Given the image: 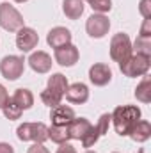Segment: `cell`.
Wrapping results in <instances>:
<instances>
[{
    "mask_svg": "<svg viewBox=\"0 0 151 153\" xmlns=\"http://www.w3.org/2000/svg\"><path fill=\"white\" fill-rule=\"evenodd\" d=\"M27 153H50V152H48V148H44V144H41V143H34V144L27 150Z\"/></svg>",
    "mask_w": 151,
    "mask_h": 153,
    "instance_id": "obj_30",
    "label": "cell"
},
{
    "mask_svg": "<svg viewBox=\"0 0 151 153\" xmlns=\"http://www.w3.org/2000/svg\"><path fill=\"white\" fill-rule=\"evenodd\" d=\"M151 0H141L139 4V11L142 14V18H151Z\"/></svg>",
    "mask_w": 151,
    "mask_h": 153,
    "instance_id": "obj_28",
    "label": "cell"
},
{
    "mask_svg": "<svg viewBox=\"0 0 151 153\" xmlns=\"http://www.w3.org/2000/svg\"><path fill=\"white\" fill-rule=\"evenodd\" d=\"M25 71V61L20 55H5L0 61V73L7 80H18Z\"/></svg>",
    "mask_w": 151,
    "mask_h": 153,
    "instance_id": "obj_6",
    "label": "cell"
},
{
    "mask_svg": "<svg viewBox=\"0 0 151 153\" xmlns=\"http://www.w3.org/2000/svg\"><path fill=\"white\" fill-rule=\"evenodd\" d=\"M135 98L142 103H150L151 102V78L144 75V78L139 82V85L135 87Z\"/></svg>",
    "mask_w": 151,
    "mask_h": 153,
    "instance_id": "obj_21",
    "label": "cell"
},
{
    "mask_svg": "<svg viewBox=\"0 0 151 153\" xmlns=\"http://www.w3.org/2000/svg\"><path fill=\"white\" fill-rule=\"evenodd\" d=\"M11 100H13V103L18 105L21 111H29V109H32V105H34V94H32V91H30V89H23V87L16 89L14 94L11 96Z\"/></svg>",
    "mask_w": 151,
    "mask_h": 153,
    "instance_id": "obj_16",
    "label": "cell"
},
{
    "mask_svg": "<svg viewBox=\"0 0 151 153\" xmlns=\"http://www.w3.org/2000/svg\"><path fill=\"white\" fill-rule=\"evenodd\" d=\"M139 36H142V38H151V18H144V23H142V27H141Z\"/></svg>",
    "mask_w": 151,
    "mask_h": 153,
    "instance_id": "obj_29",
    "label": "cell"
},
{
    "mask_svg": "<svg viewBox=\"0 0 151 153\" xmlns=\"http://www.w3.org/2000/svg\"><path fill=\"white\" fill-rule=\"evenodd\" d=\"M0 27L7 32H18L21 27H25L21 13L9 2L0 4Z\"/></svg>",
    "mask_w": 151,
    "mask_h": 153,
    "instance_id": "obj_3",
    "label": "cell"
},
{
    "mask_svg": "<svg viewBox=\"0 0 151 153\" xmlns=\"http://www.w3.org/2000/svg\"><path fill=\"white\" fill-rule=\"evenodd\" d=\"M85 153H96V152H93V150H87V152H85Z\"/></svg>",
    "mask_w": 151,
    "mask_h": 153,
    "instance_id": "obj_35",
    "label": "cell"
},
{
    "mask_svg": "<svg viewBox=\"0 0 151 153\" xmlns=\"http://www.w3.org/2000/svg\"><path fill=\"white\" fill-rule=\"evenodd\" d=\"M39 43V36L38 32L32 27H21L16 34V48L23 53L32 52Z\"/></svg>",
    "mask_w": 151,
    "mask_h": 153,
    "instance_id": "obj_8",
    "label": "cell"
},
{
    "mask_svg": "<svg viewBox=\"0 0 151 153\" xmlns=\"http://www.w3.org/2000/svg\"><path fill=\"white\" fill-rule=\"evenodd\" d=\"M53 57H55V62L61 64L62 68H71V66H75L76 62H78L80 52H78V48H76L73 43H70V45H66V46L57 48Z\"/></svg>",
    "mask_w": 151,
    "mask_h": 153,
    "instance_id": "obj_9",
    "label": "cell"
},
{
    "mask_svg": "<svg viewBox=\"0 0 151 153\" xmlns=\"http://www.w3.org/2000/svg\"><path fill=\"white\" fill-rule=\"evenodd\" d=\"M2 112H4V116L9 119V121H14V119H20L21 117V114H23V111L18 107V105H14L13 103V100H11V96H9V102L2 107Z\"/></svg>",
    "mask_w": 151,
    "mask_h": 153,
    "instance_id": "obj_24",
    "label": "cell"
},
{
    "mask_svg": "<svg viewBox=\"0 0 151 153\" xmlns=\"http://www.w3.org/2000/svg\"><path fill=\"white\" fill-rule=\"evenodd\" d=\"M55 153H76L75 146L73 144H70V143H64V144H59V148H57V152Z\"/></svg>",
    "mask_w": 151,
    "mask_h": 153,
    "instance_id": "obj_31",
    "label": "cell"
},
{
    "mask_svg": "<svg viewBox=\"0 0 151 153\" xmlns=\"http://www.w3.org/2000/svg\"><path fill=\"white\" fill-rule=\"evenodd\" d=\"M66 100L70 103H75V105H82L89 100V87L87 84L84 82H75L71 85H68V91H66Z\"/></svg>",
    "mask_w": 151,
    "mask_h": 153,
    "instance_id": "obj_13",
    "label": "cell"
},
{
    "mask_svg": "<svg viewBox=\"0 0 151 153\" xmlns=\"http://www.w3.org/2000/svg\"><path fill=\"white\" fill-rule=\"evenodd\" d=\"M68 78L62 75V73H52V76L48 78V89H52L53 93H57V94H61V96H64L66 94V91H68Z\"/></svg>",
    "mask_w": 151,
    "mask_h": 153,
    "instance_id": "obj_19",
    "label": "cell"
},
{
    "mask_svg": "<svg viewBox=\"0 0 151 153\" xmlns=\"http://www.w3.org/2000/svg\"><path fill=\"white\" fill-rule=\"evenodd\" d=\"M7 102H9V93H7V89L0 84V111H2V107H4Z\"/></svg>",
    "mask_w": 151,
    "mask_h": 153,
    "instance_id": "obj_32",
    "label": "cell"
},
{
    "mask_svg": "<svg viewBox=\"0 0 151 153\" xmlns=\"http://www.w3.org/2000/svg\"><path fill=\"white\" fill-rule=\"evenodd\" d=\"M75 111L68 105H57L52 109L50 112V119H52V125H61V126H68L73 119H75Z\"/></svg>",
    "mask_w": 151,
    "mask_h": 153,
    "instance_id": "obj_14",
    "label": "cell"
},
{
    "mask_svg": "<svg viewBox=\"0 0 151 153\" xmlns=\"http://www.w3.org/2000/svg\"><path fill=\"white\" fill-rule=\"evenodd\" d=\"M71 32H70V29H66V27H53V29H50V32L46 34V43L52 46V48H61V46H66V45H70L71 43Z\"/></svg>",
    "mask_w": 151,
    "mask_h": 153,
    "instance_id": "obj_11",
    "label": "cell"
},
{
    "mask_svg": "<svg viewBox=\"0 0 151 153\" xmlns=\"http://www.w3.org/2000/svg\"><path fill=\"white\" fill-rule=\"evenodd\" d=\"M0 153H14V148L9 143H0Z\"/></svg>",
    "mask_w": 151,
    "mask_h": 153,
    "instance_id": "obj_33",
    "label": "cell"
},
{
    "mask_svg": "<svg viewBox=\"0 0 151 153\" xmlns=\"http://www.w3.org/2000/svg\"><path fill=\"white\" fill-rule=\"evenodd\" d=\"M151 66V57L146 55H139V53H132L126 61L119 62V70L121 73L128 78H135V76H144L148 75Z\"/></svg>",
    "mask_w": 151,
    "mask_h": 153,
    "instance_id": "obj_2",
    "label": "cell"
},
{
    "mask_svg": "<svg viewBox=\"0 0 151 153\" xmlns=\"http://www.w3.org/2000/svg\"><path fill=\"white\" fill-rule=\"evenodd\" d=\"M101 135H100V132H98V128H96V125H93L91 128H89V132L85 134V137L82 139V146L84 148H93L96 143H98V139H100Z\"/></svg>",
    "mask_w": 151,
    "mask_h": 153,
    "instance_id": "obj_26",
    "label": "cell"
},
{
    "mask_svg": "<svg viewBox=\"0 0 151 153\" xmlns=\"http://www.w3.org/2000/svg\"><path fill=\"white\" fill-rule=\"evenodd\" d=\"M48 139L55 144H64L68 143L71 137L68 134V126H61V125H52L48 126Z\"/></svg>",
    "mask_w": 151,
    "mask_h": 153,
    "instance_id": "obj_20",
    "label": "cell"
},
{
    "mask_svg": "<svg viewBox=\"0 0 151 153\" xmlns=\"http://www.w3.org/2000/svg\"><path fill=\"white\" fill-rule=\"evenodd\" d=\"M16 135L20 141H34L44 144V141L48 139V126L44 123H21L16 128Z\"/></svg>",
    "mask_w": 151,
    "mask_h": 153,
    "instance_id": "obj_4",
    "label": "cell"
},
{
    "mask_svg": "<svg viewBox=\"0 0 151 153\" xmlns=\"http://www.w3.org/2000/svg\"><path fill=\"white\" fill-rule=\"evenodd\" d=\"M109 126H110V114H101L98 123H96V128H98L100 135H105L109 132Z\"/></svg>",
    "mask_w": 151,
    "mask_h": 153,
    "instance_id": "obj_27",
    "label": "cell"
},
{
    "mask_svg": "<svg viewBox=\"0 0 151 153\" xmlns=\"http://www.w3.org/2000/svg\"><path fill=\"white\" fill-rule=\"evenodd\" d=\"M91 121L87 117H75L70 125H68V134L71 139H76V141H82L85 137V134L89 132L91 128Z\"/></svg>",
    "mask_w": 151,
    "mask_h": 153,
    "instance_id": "obj_15",
    "label": "cell"
},
{
    "mask_svg": "<svg viewBox=\"0 0 151 153\" xmlns=\"http://www.w3.org/2000/svg\"><path fill=\"white\" fill-rule=\"evenodd\" d=\"M29 66L36 71V73H48L50 70H52V57L46 53V52H43V50H38V52H32L30 53V57H29Z\"/></svg>",
    "mask_w": 151,
    "mask_h": 153,
    "instance_id": "obj_12",
    "label": "cell"
},
{
    "mask_svg": "<svg viewBox=\"0 0 151 153\" xmlns=\"http://www.w3.org/2000/svg\"><path fill=\"white\" fill-rule=\"evenodd\" d=\"M85 30H87V34L93 39L105 38L109 34V30H110V20H109V16L100 14V13L91 14L87 18V22H85Z\"/></svg>",
    "mask_w": 151,
    "mask_h": 153,
    "instance_id": "obj_7",
    "label": "cell"
},
{
    "mask_svg": "<svg viewBox=\"0 0 151 153\" xmlns=\"http://www.w3.org/2000/svg\"><path fill=\"white\" fill-rule=\"evenodd\" d=\"M114 153H117V152H114Z\"/></svg>",
    "mask_w": 151,
    "mask_h": 153,
    "instance_id": "obj_37",
    "label": "cell"
},
{
    "mask_svg": "<svg viewBox=\"0 0 151 153\" xmlns=\"http://www.w3.org/2000/svg\"><path fill=\"white\" fill-rule=\"evenodd\" d=\"M39 98H41V102L46 105V107H50V109H53V107H57V105H61V102H62V96L61 94H57V93H53L52 89H44V91H41V94H39Z\"/></svg>",
    "mask_w": 151,
    "mask_h": 153,
    "instance_id": "obj_23",
    "label": "cell"
},
{
    "mask_svg": "<svg viewBox=\"0 0 151 153\" xmlns=\"http://www.w3.org/2000/svg\"><path fill=\"white\" fill-rule=\"evenodd\" d=\"M141 116H142V112L137 105H119L110 114V123L114 125V130L117 135L128 137L132 128L135 126V123L141 119Z\"/></svg>",
    "mask_w": 151,
    "mask_h": 153,
    "instance_id": "obj_1",
    "label": "cell"
},
{
    "mask_svg": "<svg viewBox=\"0 0 151 153\" xmlns=\"http://www.w3.org/2000/svg\"><path fill=\"white\" fill-rule=\"evenodd\" d=\"M128 137H132L135 143H146L151 137V123L146 121V119H139L135 123V126L132 128Z\"/></svg>",
    "mask_w": 151,
    "mask_h": 153,
    "instance_id": "obj_17",
    "label": "cell"
},
{
    "mask_svg": "<svg viewBox=\"0 0 151 153\" xmlns=\"http://www.w3.org/2000/svg\"><path fill=\"white\" fill-rule=\"evenodd\" d=\"M89 80L96 87H103L112 80V70L103 62H96L89 68Z\"/></svg>",
    "mask_w": 151,
    "mask_h": 153,
    "instance_id": "obj_10",
    "label": "cell"
},
{
    "mask_svg": "<svg viewBox=\"0 0 151 153\" xmlns=\"http://www.w3.org/2000/svg\"><path fill=\"white\" fill-rule=\"evenodd\" d=\"M132 52H135V53H139V55L151 57V38L137 36V39L132 43Z\"/></svg>",
    "mask_w": 151,
    "mask_h": 153,
    "instance_id": "obj_22",
    "label": "cell"
},
{
    "mask_svg": "<svg viewBox=\"0 0 151 153\" xmlns=\"http://www.w3.org/2000/svg\"><path fill=\"white\" fill-rule=\"evenodd\" d=\"M13 2H16V4H23V2H29V0H13Z\"/></svg>",
    "mask_w": 151,
    "mask_h": 153,
    "instance_id": "obj_34",
    "label": "cell"
},
{
    "mask_svg": "<svg viewBox=\"0 0 151 153\" xmlns=\"http://www.w3.org/2000/svg\"><path fill=\"white\" fill-rule=\"evenodd\" d=\"M84 9H85L84 0H64L62 2V13L70 20H78L84 14Z\"/></svg>",
    "mask_w": 151,
    "mask_h": 153,
    "instance_id": "obj_18",
    "label": "cell"
},
{
    "mask_svg": "<svg viewBox=\"0 0 151 153\" xmlns=\"http://www.w3.org/2000/svg\"><path fill=\"white\" fill-rule=\"evenodd\" d=\"M91 5V9L94 13H100V14H105L112 9V0H84Z\"/></svg>",
    "mask_w": 151,
    "mask_h": 153,
    "instance_id": "obj_25",
    "label": "cell"
},
{
    "mask_svg": "<svg viewBox=\"0 0 151 153\" xmlns=\"http://www.w3.org/2000/svg\"><path fill=\"white\" fill-rule=\"evenodd\" d=\"M139 153H144V152H142V150H141V152H139Z\"/></svg>",
    "mask_w": 151,
    "mask_h": 153,
    "instance_id": "obj_36",
    "label": "cell"
},
{
    "mask_svg": "<svg viewBox=\"0 0 151 153\" xmlns=\"http://www.w3.org/2000/svg\"><path fill=\"white\" fill-rule=\"evenodd\" d=\"M110 59L115 61L117 64L126 61L133 52H132V39L128 34L124 32H119V34H114L110 39Z\"/></svg>",
    "mask_w": 151,
    "mask_h": 153,
    "instance_id": "obj_5",
    "label": "cell"
}]
</instances>
